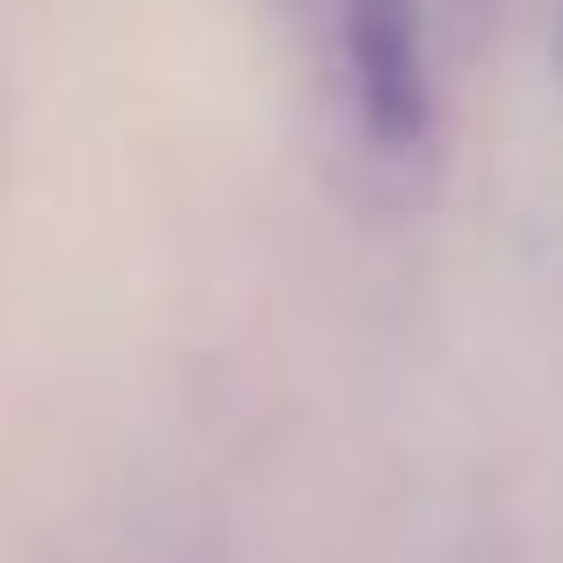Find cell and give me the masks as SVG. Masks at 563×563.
Instances as JSON below:
<instances>
[{
  "label": "cell",
  "mask_w": 563,
  "mask_h": 563,
  "mask_svg": "<svg viewBox=\"0 0 563 563\" xmlns=\"http://www.w3.org/2000/svg\"><path fill=\"white\" fill-rule=\"evenodd\" d=\"M343 53H352V97H361L369 141L387 158H405L431 132V79H422L413 0H343Z\"/></svg>",
  "instance_id": "1"
},
{
  "label": "cell",
  "mask_w": 563,
  "mask_h": 563,
  "mask_svg": "<svg viewBox=\"0 0 563 563\" xmlns=\"http://www.w3.org/2000/svg\"><path fill=\"white\" fill-rule=\"evenodd\" d=\"M554 53H563V44H554Z\"/></svg>",
  "instance_id": "2"
}]
</instances>
